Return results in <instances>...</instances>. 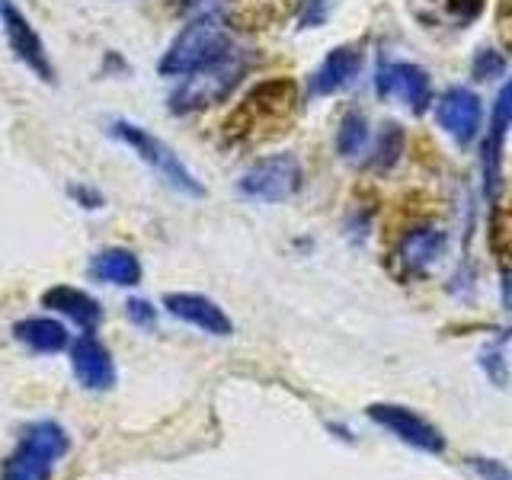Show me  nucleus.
Instances as JSON below:
<instances>
[{
    "instance_id": "obj_13",
    "label": "nucleus",
    "mask_w": 512,
    "mask_h": 480,
    "mask_svg": "<svg viewBox=\"0 0 512 480\" xmlns=\"http://www.w3.org/2000/svg\"><path fill=\"white\" fill-rule=\"evenodd\" d=\"M167 314H173L176 320H183L189 327H199L208 336H231L234 324L231 317L224 314L221 304H215L212 298L196 295V292H170L164 298Z\"/></svg>"
},
{
    "instance_id": "obj_6",
    "label": "nucleus",
    "mask_w": 512,
    "mask_h": 480,
    "mask_svg": "<svg viewBox=\"0 0 512 480\" xmlns=\"http://www.w3.org/2000/svg\"><path fill=\"white\" fill-rule=\"evenodd\" d=\"M304 170L295 154H272L256 160V164L240 176V196L253 202H288L301 189Z\"/></svg>"
},
{
    "instance_id": "obj_16",
    "label": "nucleus",
    "mask_w": 512,
    "mask_h": 480,
    "mask_svg": "<svg viewBox=\"0 0 512 480\" xmlns=\"http://www.w3.org/2000/svg\"><path fill=\"white\" fill-rule=\"evenodd\" d=\"M42 304H45V308L58 311V314H64V317H71L77 327H84V333H93L96 327H100V320H103L100 301L90 298L87 292H80V288H71V285L48 288V292L42 295Z\"/></svg>"
},
{
    "instance_id": "obj_2",
    "label": "nucleus",
    "mask_w": 512,
    "mask_h": 480,
    "mask_svg": "<svg viewBox=\"0 0 512 480\" xmlns=\"http://www.w3.org/2000/svg\"><path fill=\"white\" fill-rule=\"evenodd\" d=\"M231 29L218 13H199L196 20H189L183 32L170 42V48L160 58L157 71L164 77H189L208 64H215L231 52Z\"/></svg>"
},
{
    "instance_id": "obj_25",
    "label": "nucleus",
    "mask_w": 512,
    "mask_h": 480,
    "mask_svg": "<svg viewBox=\"0 0 512 480\" xmlns=\"http://www.w3.org/2000/svg\"><path fill=\"white\" fill-rule=\"evenodd\" d=\"M327 13H330V0H301V10H298V26H301V29L324 26Z\"/></svg>"
},
{
    "instance_id": "obj_3",
    "label": "nucleus",
    "mask_w": 512,
    "mask_h": 480,
    "mask_svg": "<svg viewBox=\"0 0 512 480\" xmlns=\"http://www.w3.org/2000/svg\"><path fill=\"white\" fill-rule=\"evenodd\" d=\"M250 64H253V58L247 52L231 48V52L224 58H218L215 64H208V68L189 74L183 84L173 90L170 109L173 112H199V109H208L221 100H228V96L237 90L240 80L247 77Z\"/></svg>"
},
{
    "instance_id": "obj_20",
    "label": "nucleus",
    "mask_w": 512,
    "mask_h": 480,
    "mask_svg": "<svg viewBox=\"0 0 512 480\" xmlns=\"http://www.w3.org/2000/svg\"><path fill=\"white\" fill-rule=\"evenodd\" d=\"M400 148H404V132L388 122L381 128V132L375 135V157H372V170H388L397 164V157H400Z\"/></svg>"
},
{
    "instance_id": "obj_4",
    "label": "nucleus",
    "mask_w": 512,
    "mask_h": 480,
    "mask_svg": "<svg viewBox=\"0 0 512 480\" xmlns=\"http://www.w3.org/2000/svg\"><path fill=\"white\" fill-rule=\"evenodd\" d=\"M71 439L58 423L39 420L23 429L20 442L4 461L0 480H52L55 464L68 455Z\"/></svg>"
},
{
    "instance_id": "obj_23",
    "label": "nucleus",
    "mask_w": 512,
    "mask_h": 480,
    "mask_svg": "<svg viewBox=\"0 0 512 480\" xmlns=\"http://www.w3.org/2000/svg\"><path fill=\"white\" fill-rule=\"evenodd\" d=\"M468 471L477 480H512V468L500 458H487V455H471L468 458Z\"/></svg>"
},
{
    "instance_id": "obj_15",
    "label": "nucleus",
    "mask_w": 512,
    "mask_h": 480,
    "mask_svg": "<svg viewBox=\"0 0 512 480\" xmlns=\"http://www.w3.org/2000/svg\"><path fill=\"white\" fill-rule=\"evenodd\" d=\"M359 71H362V55L356 52V48H349V45L333 48V52L320 61V68L311 74L308 93L311 96H330L336 90H343L346 84H352V80L359 77Z\"/></svg>"
},
{
    "instance_id": "obj_7",
    "label": "nucleus",
    "mask_w": 512,
    "mask_h": 480,
    "mask_svg": "<svg viewBox=\"0 0 512 480\" xmlns=\"http://www.w3.org/2000/svg\"><path fill=\"white\" fill-rule=\"evenodd\" d=\"M0 23H4V36L13 48V55L20 58L26 68L45 84H55V64L48 48L39 36V29L29 23V16L13 4V0H0Z\"/></svg>"
},
{
    "instance_id": "obj_12",
    "label": "nucleus",
    "mask_w": 512,
    "mask_h": 480,
    "mask_svg": "<svg viewBox=\"0 0 512 480\" xmlns=\"http://www.w3.org/2000/svg\"><path fill=\"white\" fill-rule=\"evenodd\" d=\"M480 96L468 87H452L442 93V100L436 103V122L445 128V135H452L458 144H471L480 132Z\"/></svg>"
},
{
    "instance_id": "obj_26",
    "label": "nucleus",
    "mask_w": 512,
    "mask_h": 480,
    "mask_svg": "<svg viewBox=\"0 0 512 480\" xmlns=\"http://www.w3.org/2000/svg\"><path fill=\"white\" fill-rule=\"evenodd\" d=\"M125 314H128V320H135V324H141V327H151L154 317H157V311L151 308L148 301H128Z\"/></svg>"
},
{
    "instance_id": "obj_10",
    "label": "nucleus",
    "mask_w": 512,
    "mask_h": 480,
    "mask_svg": "<svg viewBox=\"0 0 512 480\" xmlns=\"http://www.w3.org/2000/svg\"><path fill=\"white\" fill-rule=\"evenodd\" d=\"M448 237L436 224H416V228L404 231L394 247V269L404 279H420L442 260Z\"/></svg>"
},
{
    "instance_id": "obj_5",
    "label": "nucleus",
    "mask_w": 512,
    "mask_h": 480,
    "mask_svg": "<svg viewBox=\"0 0 512 480\" xmlns=\"http://www.w3.org/2000/svg\"><path fill=\"white\" fill-rule=\"evenodd\" d=\"M112 135H116L122 144H128L144 164H148L160 180H164L167 186H173L176 192H183V196L189 199H202L205 196V186L196 180V173H192L180 157H176V151L170 148L167 141H160L157 135H151L148 128H141L135 122H116L112 125Z\"/></svg>"
},
{
    "instance_id": "obj_9",
    "label": "nucleus",
    "mask_w": 512,
    "mask_h": 480,
    "mask_svg": "<svg viewBox=\"0 0 512 480\" xmlns=\"http://www.w3.org/2000/svg\"><path fill=\"white\" fill-rule=\"evenodd\" d=\"M368 420L378 423L384 432H391L394 439H400L404 445L416 448V452L426 455H442L445 452V436L432 426L426 416H420L410 407L400 404H372L368 407Z\"/></svg>"
},
{
    "instance_id": "obj_19",
    "label": "nucleus",
    "mask_w": 512,
    "mask_h": 480,
    "mask_svg": "<svg viewBox=\"0 0 512 480\" xmlns=\"http://www.w3.org/2000/svg\"><path fill=\"white\" fill-rule=\"evenodd\" d=\"M368 138H372V132H368V119L359 109H349L340 122V132H336V151H340V157H346V160L359 157L365 151Z\"/></svg>"
},
{
    "instance_id": "obj_27",
    "label": "nucleus",
    "mask_w": 512,
    "mask_h": 480,
    "mask_svg": "<svg viewBox=\"0 0 512 480\" xmlns=\"http://www.w3.org/2000/svg\"><path fill=\"white\" fill-rule=\"evenodd\" d=\"M71 196H74L80 205L90 202V208H100V205H103V196H100V192H93V189H87V186H74V189H71Z\"/></svg>"
},
{
    "instance_id": "obj_1",
    "label": "nucleus",
    "mask_w": 512,
    "mask_h": 480,
    "mask_svg": "<svg viewBox=\"0 0 512 480\" xmlns=\"http://www.w3.org/2000/svg\"><path fill=\"white\" fill-rule=\"evenodd\" d=\"M298 93L292 80H266L253 87L250 96L237 106V112L224 125V135L234 144H253L269 135H279L282 125L292 119Z\"/></svg>"
},
{
    "instance_id": "obj_28",
    "label": "nucleus",
    "mask_w": 512,
    "mask_h": 480,
    "mask_svg": "<svg viewBox=\"0 0 512 480\" xmlns=\"http://www.w3.org/2000/svg\"><path fill=\"white\" fill-rule=\"evenodd\" d=\"M506 244H509V253H512V212L506 218Z\"/></svg>"
},
{
    "instance_id": "obj_14",
    "label": "nucleus",
    "mask_w": 512,
    "mask_h": 480,
    "mask_svg": "<svg viewBox=\"0 0 512 480\" xmlns=\"http://www.w3.org/2000/svg\"><path fill=\"white\" fill-rule=\"evenodd\" d=\"M71 368L87 391H109L112 384H116V362H112V352L96 340L93 333H84L71 346Z\"/></svg>"
},
{
    "instance_id": "obj_8",
    "label": "nucleus",
    "mask_w": 512,
    "mask_h": 480,
    "mask_svg": "<svg viewBox=\"0 0 512 480\" xmlns=\"http://www.w3.org/2000/svg\"><path fill=\"white\" fill-rule=\"evenodd\" d=\"M512 128V80H506L500 96H496L490 125L484 135V148H480V173H484V196L490 202L500 199L503 189V148Z\"/></svg>"
},
{
    "instance_id": "obj_11",
    "label": "nucleus",
    "mask_w": 512,
    "mask_h": 480,
    "mask_svg": "<svg viewBox=\"0 0 512 480\" xmlns=\"http://www.w3.org/2000/svg\"><path fill=\"white\" fill-rule=\"evenodd\" d=\"M375 90L381 100H400L407 103L410 112H426V106L432 103V84L429 74L420 68V64L410 61H397V64H384L375 77Z\"/></svg>"
},
{
    "instance_id": "obj_22",
    "label": "nucleus",
    "mask_w": 512,
    "mask_h": 480,
    "mask_svg": "<svg viewBox=\"0 0 512 480\" xmlns=\"http://www.w3.org/2000/svg\"><path fill=\"white\" fill-rule=\"evenodd\" d=\"M423 4L436 7L445 23L464 26V23H471L474 16H480V7H484V0H423Z\"/></svg>"
},
{
    "instance_id": "obj_18",
    "label": "nucleus",
    "mask_w": 512,
    "mask_h": 480,
    "mask_svg": "<svg viewBox=\"0 0 512 480\" xmlns=\"http://www.w3.org/2000/svg\"><path fill=\"white\" fill-rule=\"evenodd\" d=\"M13 333L23 346H29L32 352H45V356L68 346V330L55 317H26L13 327Z\"/></svg>"
},
{
    "instance_id": "obj_17",
    "label": "nucleus",
    "mask_w": 512,
    "mask_h": 480,
    "mask_svg": "<svg viewBox=\"0 0 512 480\" xmlns=\"http://www.w3.org/2000/svg\"><path fill=\"white\" fill-rule=\"evenodd\" d=\"M90 276L96 282H106V285L132 288V285L141 282V260L125 247H109V250H100L93 256Z\"/></svg>"
},
{
    "instance_id": "obj_24",
    "label": "nucleus",
    "mask_w": 512,
    "mask_h": 480,
    "mask_svg": "<svg viewBox=\"0 0 512 480\" xmlns=\"http://www.w3.org/2000/svg\"><path fill=\"white\" fill-rule=\"evenodd\" d=\"M471 68H474V77H480V80H496L506 71V58L500 52H493V48H480Z\"/></svg>"
},
{
    "instance_id": "obj_21",
    "label": "nucleus",
    "mask_w": 512,
    "mask_h": 480,
    "mask_svg": "<svg viewBox=\"0 0 512 480\" xmlns=\"http://www.w3.org/2000/svg\"><path fill=\"white\" fill-rule=\"evenodd\" d=\"M509 340H512V333L503 336V340H493L490 346H484V352H480V368H484V375L496 384V388H506L509 384V359H506Z\"/></svg>"
}]
</instances>
